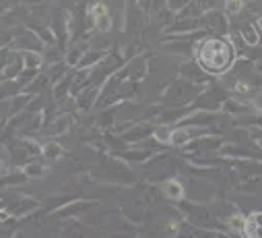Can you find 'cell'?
<instances>
[{
	"label": "cell",
	"instance_id": "obj_1",
	"mask_svg": "<svg viewBox=\"0 0 262 238\" xmlns=\"http://www.w3.org/2000/svg\"><path fill=\"white\" fill-rule=\"evenodd\" d=\"M233 56H235L233 46L221 37L205 39L196 50V58H199V65L203 67V71L213 75L225 73L233 65Z\"/></svg>",
	"mask_w": 262,
	"mask_h": 238
},
{
	"label": "cell",
	"instance_id": "obj_2",
	"mask_svg": "<svg viewBox=\"0 0 262 238\" xmlns=\"http://www.w3.org/2000/svg\"><path fill=\"white\" fill-rule=\"evenodd\" d=\"M242 236L244 238H262V211L250 213L242 222Z\"/></svg>",
	"mask_w": 262,
	"mask_h": 238
},
{
	"label": "cell",
	"instance_id": "obj_3",
	"mask_svg": "<svg viewBox=\"0 0 262 238\" xmlns=\"http://www.w3.org/2000/svg\"><path fill=\"white\" fill-rule=\"evenodd\" d=\"M27 27L41 39V42H46V44H50V46H54V42H56V35H54V31L48 27V25H43V21L41 19H27Z\"/></svg>",
	"mask_w": 262,
	"mask_h": 238
},
{
	"label": "cell",
	"instance_id": "obj_4",
	"mask_svg": "<svg viewBox=\"0 0 262 238\" xmlns=\"http://www.w3.org/2000/svg\"><path fill=\"white\" fill-rule=\"evenodd\" d=\"M155 129L157 127H153V125H147V123H143V125H139V127H133V129H128L124 135H122V139L126 141V143H133V141H143L145 137H149L151 133H155Z\"/></svg>",
	"mask_w": 262,
	"mask_h": 238
},
{
	"label": "cell",
	"instance_id": "obj_5",
	"mask_svg": "<svg viewBox=\"0 0 262 238\" xmlns=\"http://www.w3.org/2000/svg\"><path fill=\"white\" fill-rule=\"evenodd\" d=\"M87 54V39H77L73 46H71V50H69V54H67V65L69 67H79V63H81V58Z\"/></svg>",
	"mask_w": 262,
	"mask_h": 238
},
{
	"label": "cell",
	"instance_id": "obj_6",
	"mask_svg": "<svg viewBox=\"0 0 262 238\" xmlns=\"http://www.w3.org/2000/svg\"><path fill=\"white\" fill-rule=\"evenodd\" d=\"M69 125H71V116H56L54 121L43 125V131L48 135H60V133H64L69 129Z\"/></svg>",
	"mask_w": 262,
	"mask_h": 238
},
{
	"label": "cell",
	"instance_id": "obj_7",
	"mask_svg": "<svg viewBox=\"0 0 262 238\" xmlns=\"http://www.w3.org/2000/svg\"><path fill=\"white\" fill-rule=\"evenodd\" d=\"M97 93H99V87H95V85H91L89 89H83V91L77 95V108H79V110L91 108V104H95V100H97Z\"/></svg>",
	"mask_w": 262,
	"mask_h": 238
},
{
	"label": "cell",
	"instance_id": "obj_8",
	"mask_svg": "<svg viewBox=\"0 0 262 238\" xmlns=\"http://www.w3.org/2000/svg\"><path fill=\"white\" fill-rule=\"evenodd\" d=\"M141 27H143V11L135 3H130V7H128V29L139 31Z\"/></svg>",
	"mask_w": 262,
	"mask_h": 238
},
{
	"label": "cell",
	"instance_id": "obj_9",
	"mask_svg": "<svg viewBox=\"0 0 262 238\" xmlns=\"http://www.w3.org/2000/svg\"><path fill=\"white\" fill-rule=\"evenodd\" d=\"M105 58V52L101 50H89L79 63V69H91V67H97L101 61Z\"/></svg>",
	"mask_w": 262,
	"mask_h": 238
},
{
	"label": "cell",
	"instance_id": "obj_10",
	"mask_svg": "<svg viewBox=\"0 0 262 238\" xmlns=\"http://www.w3.org/2000/svg\"><path fill=\"white\" fill-rule=\"evenodd\" d=\"M161 191H163L165 199H171V201H178V199L184 195V189H182V185H180L178 181H167V183H163Z\"/></svg>",
	"mask_w": 262,
	"mask_h": 238
},
{
	"label": "cell",
	"instance_id": "obj_11",
	"mask_svg": "<svg viewBox=\"0 0 262 238\" xmlns=\"http://www.w3.org/2000/svg\"><path fill=\"white\" fill-rule=\"evenodd\" d=\"M41 153H43L48 160H58V157L64 153V149H62L60 143H56V141H48V143L41 147Z\"/></svg>",
	"mask_w": 262,
	"mask_h": 238
},
{
	"label": "cell",
	"instance_id": "obj_12",
	"mask_svg": "<svg viewBox=\"0 0 262 238\" xmlns=\"http://www.w3.org/2000/svg\"><path fill=\"white\" fill-rule=\"evenodd\" d=\"M37 77H39V71H37V69H25V71L17 77V83L21 85V89H25V87H29Z\"/></svg>",
	"mask_w": 262,
	"mask_h": 238
},
{
	"label": "cell",
	"instance_id": "obj_13",
	"mask_svg": "<svg viewBox=\"0 0 262 238\" xmlns=\"http://www.w3.org/2000/svg\"><path fill=\"white\" fill-rule=\"evenodd\" d=\"M23 61H25V69H39L43 58L37 52H23Z\"/></svg>",
	"mask_w": 262,
	"mask_h": 238
},
{
	"label": "cell",
	"instance_id": "obj_14",
	"mask_svg": "<svg viewBox=\"0 0 262 238\" xmlns=\"http://www.w3.org/2000/svg\"><path fill=\"white\" fill-rule=\"evenodd\" d=\"M64 73H67V65H64V63H56V65H52V69L48 73V79L52 83H58L64 77Z\"/></svg>",
	"mask_w": 262,
	"mask_h": 238
},
{
	"label": "cell",
	"instance_id": "obj_15",
	"mask_svg": "<svg viewBox=\"0 0 262 238\" xmlns=\"http://www.w3.org/2000/svg\"><path fill=\"white\" fill-rule=\"evenodd\" d=\"M190 135H192V133H190L188 129H178V131L171 133V143H173V145H186V143L192 139Z\"/></svg>",
	"mask_w": 262,
	"mask_h": 238
},
{
	"label": "cell",
	"instance_id": "obj_16",
	"mask_svg": "<svg viewBox=\"0 0 262 238\" xmlns=\"http://www.w3.org/2000/svg\"><path fill=\"white\" fill-rule=\"evenodd\" d=\"M29 100H31L29 93H23V95H19V97H13V100H11V106H9V114H17L21 108H25V104H27Z\"/></svg>",
	"mask_w": 262,
	"mask_h": 238
},
{
	"label": "cell",
	"instance_id": "obj_17",
	"mask_svg": "<svg viewBox=\"0 0 262 238\" xmlns=\"http://www.w3.org/2000/svg\"><path fill=\"white\" fill-rule=\"evenodd\" d=\"M171 129L167 127V125H161V127H157L155 129V139L157 141H163V143H167V141H171Z\"/></svg>",
	"mask_w": 262,
	"mask_h": 238
},
{
	"label": "cell",
	"instance_id": "obj_18",
	"mask_svg": "<svg viewBox=\"0 0 262 238\" xmlns=\"http://www.w3.org/2000/svg\"><path fill=\"white\" fill-rule=\"evenodd\" d=\"M242 37H244L248 44H256V42H258V33H256V29H254L252 25H246V27L242 29Z\"/></svg>",
	"mask_w": 262,
	"mask_h": 238
},
{
	"label": "cell",
	"instance_id": "obj_19",
	"mask_svg": "<svg viewBox=\"0 0 262 238\" xmlns=\"http://www.w3.org/2000/svg\"><path fill=\"white\" fill-rule=\"evenodd\" d=\"M25 174H27V176H33V178H39V176H43L46 172H43V168H41L39 164H29V166L25 168Z\"/></svg>",
	"mask_w": 262,
	"mask_h": 238
},
{
	"label": "cell",
	"instance_id": "obj_20",
	"mask_svg": "<svg viewBox=\"0 0 262 238\" xmlns=\"http://www.w3.org/2000/svg\"><path fill=\"white\" fill-rule=\"evenodd\" d=\"M151 155V151H128V155H124L126 160H133V162H143Z\"/></svg>",
	"mask_w": 262,
	"mask_h": 238
},
{
	"label": "cell",
	"instance_id": "obj_21",
	"mask_svg": "<svg viewBox=\"0 0 262 238\" xmlns=\"http://www.w3.org/2000/svg\"><path fill=\"white\" fill-rule=\"evenodd\" d=\"M239 9H242V0H227V3H225V11L229 15L239 13Z\"/></svg>",
	"mask_w": 262,
	"mask_h": 238
},
{
	"label": "cell",
	"instance_id": "obj_22",
	"mask_svg": "<svg viewBox=\"0 0 262 238\" xmlns=\"http://www.w3.org/2000/svg\"><path fill=\"white\" fill-rule=\"evenodd\" d=\"M186 3H188V0H167V7H169L171 11H180Z\"/></svg>",
	"mask_w": 262,
	"mask_h": 238
},
{
	"label": "cell",
	"instance_id": "obj_23",
	"mask_svg": "<svg viewBox=\"0 0 262 238\" xmlns=\"http://www.w3.org/2000/svg\"><path fill=\"white\" fill-rule=\"evenodd\" d=\"M167 50H173V52H190V46L188 44H169Z\"/></svg>",
	"mask_w": 262,
	"mask_h": 238
},
{
	"label": "cell",
	"instance_id": "obj_24",
	"mask_svg": "<svg viewBox=\"0 0 262 238\" xmlns=\"http://www.w3.org/2000/svg\"><path fill=\"white\" fill-rule=\"evenodd\" d=\"M3 79H7V77H5V73H0V81H3Z\"/></svg>",
	"mask_w": 262,
	"mask_h": 238
},
{
	"label": "cell",
	"instance_id": "obj_25",
	"mask_svg": "<svg viewBox=\"0 0 262 238\" xmlns=\"http://www.w3.org/2000/svg\"><path fill=\"white\" fill-rule=\"evenodd\" d=\"M258 27H260V29H262V19H260V21H258Z\"/></svg>",
	"mask_w": 262,
	"mask_h": 238
},
{
	"label": "cell",
	"instance_id": "obj_26",
	"mask_svg": "<svg viewBox=\"0 0 262 238\" xmlns=\"http://www.w3.org/2000/svg\"><path fill=\"white\" fill-rule=\"evenodd\" d=\"M0 168H3V166H0Z\"/></svg>",
	"mask_w": 262,
	"mask_h": 238
}]
</instances>
